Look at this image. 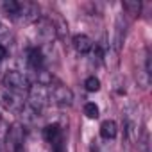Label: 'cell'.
Wrapping results in <instances>:
<instances>
[{
    "instance_id": "1",
    "label": "cell",
    "mask_w": 152,
    "mask_h": 152,
    "mask_svg": "<svg viewBox=\"0 0 152 152\" xmlns=\"http://www.w3.org/2000/svg\"><path fill=\"white\" fill-rule=\"evenodd\" d=\"M50 102L48 99V84H41V83H36V84H31L29 91H27V107L34 113V115H39L47 104Z\"/></svg>"
},
{
    "instance_id": "2",
    "label": "cell",
    "mask_w": 152,
    "mask_h": 152,
    "mask_svg": "<svg viewBox=\"0 0 152 152\" xmlns=\"http://www.w3.org/2000/svg\"><path fill=\"white\" fill-rule=\"evenodd\" d=\"M2 86L6 91L16 93V95H23L29 91L31 88V81L25 73L18 72V70H7L2 77Z\"/></svg>"
},
{
    "instance_id": "3",
    "label": "cell",
    "mask_w": 152,
    "mask_h": 152,
    "mask_svg": "<svg viewBox=\"0 0 152 152\" xmlns=\"http://www.w3.org/2000/svg\"><path fill=\"white\" fill-rule=\"evenodd\" d=\"M48 99L52 104L59 106V107H70L73 104V93L70 88L63 86V84H54L48 86Z\"/></svg>"
},
{
    "instance_id": "4",
    "label": "cell",
    "mask_w": 152,
    "mask_h": 152,
    "mask_svg": "<svg viewBox=\"0 0 152 152\" xmlns=\"http://www.w3.org/2000/svg\"><path fill=\"white\" fill-rule=\"evenodd\" d=\"M7 150L9 152H25V132L23 127L20 124L11 125V129L7 131Z\"/></svg>"
},
{
    "instance_id": "5",
    "label": "cell",
    "mask_w": 152,
    "mask_h": 152,
    "mask_svg": "<svg viewBox=\"0 0 152 152\" xmlns=\"http://www.w3.org/2000/svg\"><path fill=\"white\" fill-rule=\"evenodd\" d=\"M39 7L34 2L23 0L20 2V11H18V20L16 22H25V23H36L39 20Z\"/></svg>"
},
{
    "instance_id": "6",
    "label": "cell",
    "mask_w": 152,
    "mask_h": 152,
    "mask_svg": "<svg viewBox=\"0 0 152 152\" xmlns=\"http://www.w3.org/2000/svg\"><path fill=\"white\" fill-rule=\"evenodd\" d=\"M25 59L31 70H34L36 73L45 70V54L39 47H29L25 50Z\"/></svg>"
},
{
    "instance_id": "7",
    "label": "cell",
    "mask_w": 152,
    "mask_h": 152,
    "mask_svg": "<svg viewBox=\"0 0 152 152\" xmlns=\"http://www.w3.org/2000/svg\"><path fill=\"white\" fill-rule=\"evenodd\" d=\"M72 45H73V50L81 56H88L95 48V41L86 34H75L72 38Z\"/></svg>"
},
{
    "instance_id": "8",
    "label": "cell",
    "mask_w": 152,
    "mask_h": 152,
    "mask_svg": "<svg viewBox=\"0 0 152 152\" xmlns=\"http://www.w3.org/2000/svg\"><path fill=\"white\" fill-rule=\"evenodd\" d=\"M36 27H38V34L41 36V39H43L45 43H50V41L56 38V34H57L54 23H52L48 18H39V20L36 22Z\"/></svg>"
},
{
    "instance_id": "9",
    "label": "cell",
    "mask_w": 152,
    "mask_h": 152,
    "mask_svg": "<svg viewBox=\"0 0 152 152\" xmlns=\"http://www.w3.org/2000/svg\"><path fill=\"white\" fill-rule=\"evenodd\" d=\"M2 100H4V106L15 113H22V109L25 107V100L22 99V95H16V93H11V91H6L4 90V95H2Z\"/></svg>"
},
{
    "instance_id": "10",
    "label": "cell",
    "mask_w": 152,
    "mask_h": 152,
    "mask_svg": "<svg viewBox=\"0 0 152 152\" xmlns=\"http://www.w3.org/2000/svg\"><path fill=\"white\" fill-rule=\"evenodd\" d=\"M116 132H118L116 122H113V120H104V122L100 124V136H102L104 140H113V138L116 136Z\"/></svg>"
},
{
    "instance_id": "11",
    "label": "cell",
    "mask_w": 152,
    "mask_h": 152,
    "mask_svg": "<svg viewBox=\"0 0 152 152\" xmlns=\"http://www.w3.org/2000/svg\"><path fill=\"white\" fill-rule=\"evenodd\" d=\"M2 9H4V13H6L11 20H18L20 0H6V2H2Z\"/></svg>"
},
{
    "instance_id": "12",
    "label": "cell",
    "mask_w": 152,
    "mask_h": 152,
    "mask_svg": "<svg viewBox=\"0 0 152 152\" xmlns=\"http://www.w3.org/2000/svg\"><path fill=\"white\" fill-rule=\"evenodd\" d=\"M43 136H45V140H47L48 143H54L57 138L63 136V131H61V127H59L57 124H50V125H47V127L43 129Z\"/></svg>"
},
{
    "instance_id": "13",
    "label": "cell",
    "mask_w": 152,
    "mask_h": 152,
    "mask_svg": "<svg viewBox=\"0 0 152 152\" xmlns=\"http://www.w3.org/2000/svg\"><path fill=\"white\" fill-rule=\"evenodd\" d=\"M124 34H125V25H122V18H118V20H116V36H115V48H116V50H120Z\"/></svg>"
},
{
    "instance_id": "14",
    "label": "cell",
    "mask_w": 152,
    "mask_h": 152,
    "mask_svg": "<svg viewBox=\"0 0 152 152\" xmlns=\"http://www.w3.org/2000/svg\"><path fill=\"white\" fill-rule=\"evenodd\" d=\"M84 88L88 91H99L100 90V81L95 77V75H90V77L84 81Z\"/></svg>"
},
{
    "instance_id": "15",
    "label": "cell",
    "mask_w": 152,
    "mask_h": 152,
    "mask_svg": "<svg viewBox=\"0 0 152 152\" xmlns=\"http://www.w3.org/2000/svg\"><path fill=\"white\" fill-rule=\"evenodd\" d=\"M84 115L88 118H99V106L95 102H88L84 104Z\"/></svg>"
},
{
    "instance_id": "16",
    "label": "cell",
    "mask_w": 152,
    "mask_h": 152,
    "mask_svg": "<svg viewBox=\"0 0 152 152\" xmlns=\"http://www.w3.org/2000/svg\"><path fill=\"white\" fill-rule=\"evenodd\" d=\"M124 9H127V11H131L132 15H138L140 13V9H141V4L140 2H124Z\"/></svg>"
},
{
    "instance_id": "17",
    "label": "cell",
    "mask_w": 152,
    "mask_h": 152,
    "mask_svg": "<svg viewBox=\"0 0 152 152\" xmlns=\"http://www.w3.org/2000/svg\"><path fill=\"white\" fill-rule=\"evenodd\" d=\"M50 147H52V152H66V148H64V138L63 136L57 138L54 143H50Z\"/></svg>"
},
{
    "instance_id": "18",
    "label": "cell",
    "mask_w": 152,
    "mask_h": 152,
    "mask_svg": "<svg viewBox=\"0 0 152 152\" xmlns=\"http://www.w3.org/2000/svg\"><path fill=\"white\" fill-rule=\"evenodd\" d=\"M141 148H143V152H148V134L147 132H143V136H141Z\"/></svg>"
},
{
    "instance_id": "19",
    "label": "cell",
    "mask_w": 152,
    "mask_h": 152,
    "mask_svg": "<svg viewBox=\"0 0 152 152\" xmlns=\"http://www.w3.org/2000/svg\"><path fill=\"white\" fill-rule=\"evenodd\" d=\"M7 57V48L2 45V43H0V61H2V59H6Z\"/></svg>"
},
{
    "instance_id": "20",
    "label": "cell",
    "mask_w": 152,
    "mask_h": 152,
    "mask_svg": "<svg viewBox=\"0 0 152 152\" xmlns=\"http://www.w3.org/2000/svg\"><path fill=\"white\" fill-rule=\"evenodd\" d=\"M0 120H2V118H0Z\"/></svg>"
}]
</instances>
